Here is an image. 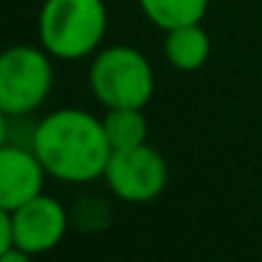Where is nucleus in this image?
Instances as JSON below:
<instances>
[{
    "label": "nucleus",
    "instance_id": "1",
    "mask_svg": "<svg viewBox=\"0 0 262 262\" xmlns=\"http://www.w3.org/2000/svg\"><path fill=\"white\" fill-rule=\"evenodd\" d=\"M31 149L48 175L68 183H85L104 175L113 152L102 119L74 107L46 116L31 136Z\"/></svg>",
    "mask_w": 262,
    "mask_h": 262
},
{
    "label": "nucleus",
    "instance_id": "2",
    "mask_svg": "<svg viewBox=\"0 0 262 262\" xmlns=\"http://www.w3.org/2000/svg\"><path fill=\"white\" fill-rule=\"evenodd\" d=\"M107 29L102 0H46L40 9V42L57 59H82L99 48Z\"/></svg>",
    "mask_w": 262,
    "mask_h": 262
},
{
    "label": "nucleus",
    "instance_id": "3",
    "mask_svg": "<svg viewBox=\"0 0 262 262\" xmlns=\"http://www.w3.org/2000/svg\"><path fill=\"white\" fill-rule=\"evenodd\" d=\"M91 91L104 107H147L155 76L147 57L130 46H110L91 65Z\"/></svg>",
    "mask_w": 262,
    "mask_h": 262
},
{
    "label": "nucleus",
    "instance_id": "4",
    "mask_svg": "<svg viewBox=\"0 0 262 262\" xmlns=\"http://www.w3.org/2000/svg\"><path fill=\"white\" fill-rule=\"evenodd\" d=\"M54 71L46 48L14 46L0 54V110L6 116H29L48 99Z\"/></svg>",
    "mask_w": 262,
    "mask_h": 262
},
{
    "label": "nucleus",
    "instance_id": "5",
    "mask_svg": "<svg viewBox=\"0 0 262 262\" xmlns=\"http://www.w3.org/2000/svg\"><path fill=\"white\" fill-rule=\"evenodd\" d=\"M104 181L116 198L127 203H149L166 189L169 169L164 155L149 144L130 149H113L104 166Z\"/></svg>",
    "mask_w": 262,
    "mask_h": 262
},
{
    "label": "nucleus",
    "instance_id": "6",
    "mask_svg": "<svg viewBox=\"0 0 262 262\" xmlns=\"http://www.w3.org/2000/svg\"><path fill=\"white\" fill-rule=\"evenodd\" d=\"M65 231H68V214L62 203L42 192L12 211V239L29 254H46L57 248Z\"/></svg>",
    "mask_w": 262,
    "mask_h": 262
},
{
    "label": "nucleus",
    "instance_id": "7",
    "mask_svg": "<svg viewBox=\"0 0 262 262\" xmlns=\"http://www.w3.org/2000/svg\"><path fill=\"white\" fill-rule=\"evenodd\" d=\"M48 172L42 169L34 149L26 147H0V209L12 214L26 200L42 192V181Z\"/></svg>",
    "mask_w": 262,
    "mask_h": 262
},
{
    "label": "nucleus",
    "instance_id": "8",
    "mask_svg": "<svg viewBox=\"0 0 262 262\" xmlns=\"http://www.w3.org/2000/svg\"><path fill=\"white\" fill-rule=\"evenodd\" d=\"M164 51H166V59H169L172 68L183 71V74H192V71H200L209 62L211 40L200 23L178 26V29L166 31Z\"/></svg>",
    "mask_w": 262,
    "mask_h": 262
},
{
    "label": "nucleus",
    "instance_id": "9",
    "mask_svg": "<svg viewBox=\"0 0 262 262\" xmlns=\"http://www.w3.org/2000/svg\"><path fill=\"white\" fill-rule=\"evenodd\" d=\"M141 12L158 29H178V26L200 23L209 12V0H138Z\"/></svg>",
    "mask_w": 262,
    "mask_h": 262
},
{
    "label": "nucleus",
    "instance_id": "10",
    "mask_svg": "<svg viewBox=\"0 0 262 262\" xmlns=\"http://www.w3.org/2000/svg\"><path fill=\"white\" fill-rule=\"evenodd\" d=\"M102 127L113 149H130L138 144H147L144 107H110L102 119Z\"/></svg>",
    "mask_w": 262,
    "mask_h": 262
},
{
    "label": "nucleus",
    "instance_id": "11",
    "mask_svg": "<svg viewBox=\"0 0 262 262\" xmlns=\"http://www.w3.org/2000/svg\"><path fill=\"white\" fill-rule=\"evenodd\" d=\"M12 245H14V239H12V214H9L6 209H0V256L6 254Z\"/></svg>",
    "mask_w": 262,
    "mask_h": 262
},
{
    "label": "nucleus",
    "instance_id": "12",
    "mask_svg": "<svg viewBox=\"0 0 262 262\" xmlns=\"http://www.w3.org/2000/svg\"><path fill=\"white\" fill-rule=\"evenodd\" d=\"M0 262H31V254L23 251V248H17V245H12L6 254L0 256Z\"/></svg>",
    "mask_w": 262,
    "mask_h": 262
},
{
    "label": "nucleus",
    "instance_id": "13",
    "mask_svg": "<svg viewBox=\"0 0 262 262\" xmlns=\"http://www.w3.org/2000/svg\"><path fill=\"white\" fill-rule=\"evenodd\" d=\"M6 133H9V124H6V113L0 110V147L6 144Z\"/></svg>",
    "mask_w": 262,
    "mask_h": 262
}]
</instances>
